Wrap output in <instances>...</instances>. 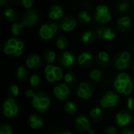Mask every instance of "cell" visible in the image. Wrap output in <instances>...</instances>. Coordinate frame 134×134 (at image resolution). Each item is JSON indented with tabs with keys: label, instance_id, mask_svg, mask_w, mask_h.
Masks as SVG:
<instances>
[{
	"label": "cell",
	"instance_id": "11",
	"mask_svg": "<svg viewBox=\"0 0 134 134\" xmlns=\"http://www.w3.org/2000/svg\"><path fill=\"white\" fill-rule=\"evenodd\" d=\"M39 21V14L34 9H28L22 17V23L27 28H34Z\"/></svg>",
	"mask_w": 134,
	"mask_h": 134
},
{
	"label": "cell",
	"instance_id": "42",
	"mask_svg": "<svg viewBox=\"0 0 134 134\" xmlns=\"http://www.w3.org/2000/svg\"><path fill=\"white\" fill-rule=\"evenodd\" d=\"M35 92L32 89H27L25 92V96L27 97H29V98H33L34 96H35Z\"/></svg>",
	"mask_w": 134,
	"mask_h": 134
},
{
	"label": "cell",
	"instance_id": "36",
	"mask_svg": "<svg viewBox=\"0 0 134 134\" xmlns=\"http://www.w3.org/2000/svg\"><path fill=\"white\" fill-rule=\"evenodd\" d=\"M29 82H30V85L34 88H37L39 87L40 84H41V79H40V77L37 74H34L32 75L31 77H30V80H29Z\"/></svg>",
	"mask_w": 134,
	"mask_h": 134
},
{
	"label": "cell",
	"instance_id": "19",
	"mask_svg": "<svg viewBox=\"0 0 134 134\" xmlns=\"http://www.w3.org/2000/svg\"><path fill=\"white\" fill-rule=\"evenodd\" d=\"M28 123L31 129L33 130H39L44 126V121L40 115L38 114H31L28 117Z\"/></svg>",
	"mask_w": 134,
	"mask_h": 134
},
{
	"label": "cell",
	"instance_id": "48",
	"mask_svg": "<svg viewBox=\"0 0 134 134\" xmlns=\"http://www.w3.org/2000/svg\"><path fill=\"white\" fill-rule=\"evenodd\" d=\"M133 71H134V63H133Z\"/></svg>",
	"mask_w": 134,
	"mask_h": 134
},
{
	"label": "cell",
	"instance_id": "47",
	"mask_svg": "<svg viewBox=\"0 0 134 134\" xmlns=\"http://www.w3.org/2000/svg\"><path fill=\"white\" fill-rule=\"evenodd\" d=\"M133 51H134V44L133 45Z\"/></svg>",
	"mask_w": 134,
	"mask_h": 134
},
{
	"label": "cell",
	"instance_id": "13",
	"mask_svg": "<svg viewBox=\"0 0 134 134\" xmlns=\"http://www.w3.org/2000/svg\"><path fill=\"white\" fill-rule=\"evenodd\" d=\"M133 121V115L130 111L122 110L117 113L115 116V122L118 126L125 127L129 126Z\"/></svg>",
	"mask_w": 134,
	"mask_h": 134
},
{
	"label": "cell",
	"instance_id": "34",
	"mask_svg": "<svg viewBox=\"0 0 134 134\" xmlns=\"http://www.w3.org/2000/svg\"><path fill=\"white\" fill-rule=\"evenodd\" d=\"M64 81L68 84V85H73L77 81V77L75 72L73 71H70L68 72L65 75H64Z\"/></svg>",
	"mask_w": 134,
	"mask_h": 134
},
{
	"label": "cell",
	"instance_id": "45",
	"mask_svg": "<svg viewBox=\"0 0 134 134\" xmlns=\"http://www.w3.org/2000/svg\"><path fill=\"white\" fill-rule=\"evenodd\" d=\"M88 134H97V132L94 129H90L89 131H88Z\"/></svg>",
	"mask_w": 134,
	"mask_h": 134
},
{
	"label": "cell",
	"instance_id": "9",
	"mask_svg": "<svg viewBox=\"0 0 134 134\" xmlns=\"http://www.w3.org/2000/svg\"><path fill=\"white\" fill-rule=\"evenodd\" d=\"M58 26L54 22H46L39 28V36L44 40H50L58 33Z\"/></svg>",
	"mask_w": 134,
	"mask_h": 134
},
{
	"label": "cell",
	"instance_id": "24",
	"mask_svg": "<svg viewBox=\"0 0 134 134\" xmlns=\"http://www.w3.org/2000/svg\"><path fill=\"white\" fill-rule=\"evenodd\" d=\"M96 36H97V32H95L94 31H86L82 36V41L83 43L85 44H91L93 43L95 39H96Z\"/></svg>",
	"mask_w": 134,
	"mask_h": 134
},
{
	"label": "cell",
	"instance_id": "21",
	"mask_svg": "<svg viewBox=\"0 0 134 134\" xmlns=\"http://www.w3.org/2000/svg\"><path fill=\"white\" fill-rule=\"evenodd\" d=\"M93 56L91 53L89 52H83L82 53L78 58V63L82 68L89 67L91 63L93 62Z\"/></svg>",
	"mask_w": 134,
	"mask_h": 134
},
{
	"label": "cell",
	"instance_id": "22",
	"mask_svg": "<svg viewBox=\"0 0 134 134\" xmlns=\"http://www.w3.org/2000/svg\"><path fill=\"white\" fill-rule=\"evenodd\" d=\"M132 26L131 18L128 16H123L120 17L117 21V28L120 32H126Z\"/></svg>",
	"mask_w": 134,
	"mask_h": 134
},
{
	"label": "cell",
	"instance_id": "1",
	"mask_svg": "<svg viewBox=\"0 0 134 134\" xmlns=\"http://www.w3.org/2000/svg\"><path fill=\"white\" fill-rule=\"evenodd\" d=\"M113 85L117 93L124 96L130 95L133 88L131 77L125 72H121L115 77Z\"/></svg>",
	"mask_w": 134,
	"mask_h": 134
},
{
	"label": "cell",
	"instance_id": "35",
	"mask_svg": "<svg viewBox=\"0 0 134 134\" xmlns=\"http://www.w3.org/2000/svg\"><path fill=\"white\" fill-rule=\"evenodd\" d=\"M25 26L24 25V24L21 22V23H17V22H15L14 24H12L11 26V32L12 34H13L14 36H19L23 28H24Z\"/></svg>",
	"mask_w": 134,
	"mask_h": 134
},
{
	"label": "cell",
	"instance_id": "2",
	"mask_svg": "<svg viewBox=\"0 0 134 134\" xmlns=\"http://www.w3.org/2000/svg\"><path fill=\"white\" fill-rule=\"evenodd\" d=\"M24 48V43L16 38L9 39L3 46L5 54L11 57H19L22 54Z\"/></svg>",
	"mask_w": 134,
	"mask_h": 134
},
{
	"label": "cell",
	"instance_id": "14",
	"mask_svg": "<svg viewBox=\"0 0 134 134\" xmlns=\"http://www.w3.org/2000/svg\"><path fill=\"white\" fill-rule=\"evenodd\" d=\"M75 126L80 133H88V131L91 129L90 119L85 115L77 116L75 121Z\"/></svg>",
	"mask_w": 134,
	"mask_h": 134
},
{
	"label": "cell",
	"instance_id": "7",
	"mask_svg": "<svg viewBox=\"0 0 134 134\" xmlns=\"http://www.w3.org/2000/svg\"><path fill=\"white\" fill-rule=\"evenodd\" d=\"M2 111L6 118H14L20 112V107L14 98L9 97L4 101L2 105Z\"/></svg>",
	"mask_w": 134,
	"mask_h": 134
},
{
	"label": "cell",
	"instance_id": "39",
	"mask_svg": "<svg viewBox=\"0 0 134 134\" xmlns=\"http://www.w3.org/2000/svg\"><path fill=\"white\" fill-rule=\"evenodd\" d=\"M21 4L24 9H30L34 4V0H21Z\"/></svg>",
	"mask_w": 134,
	"mask_h": 134
},
{
	"label": "cell",
	"instance_id": "50",
	"mask_svg": "<svg viewBox=\"0 0 134 134\" xmlns=\"http://www.w3.org/2000/svg\"><path fill=\"white\" fill-rule=\"evenodd\" d=\"M133 18H134V13H133Z\"/></svg>",
	"mask_w": 134,
	"mask_h": 134
},
{
	"label": "cell",
	"instance_id": "37",
	"mask_svg": "<svg viewBox=\"0 0 134 134\" xmlns=\"http://www.w3.org/2000/svg\"><path fill=\"white\" fill-rule=\"evenodd\" d=\"M0 134H13L12 126L8 124H2L0 126Z\"/></svg>",
	"mask_w": 134,
	"mask_h": 134
},
{
	"label": "cell",
	"instance_id": "38",
	"mask_svg": "<svg viewBox=\"0 0 134 134\" xmlns=\"http://www.w3.org/2000/svg\"><path fill=\"white\" fill-rule=\"evenodd\" d=\"M19 92H20L19 88H18L16 85H11V86L9 87V90H8V93H9V96H10L11 98H15V97H16V96L19 95Z\"/></svg>",
	"mask_w": 134,
	"mask_h": 134
},
{
	"label": "cell",
	"instance_id": "3",
	"mask_svg": "<svg viewBox=\"0 0 134 134\" xmlns=\"http://www.w3.org/2000/svg\"><path fill=\"white\" fill-rule=\"evenodd\" d=\"M51 105V99L49 96L43 92H35L32 98V106L39 113L46 112Z\"/></svg>",
	"mask_w": 134,
	"mask_h": 134
},
{
	"label": "cell",
	"instance_id": "43",
	"mask_svg": "<svg viewBox=\"0 0 134 134\" xmlns=\"http://www.w3.org/2000/svg\"><path fill=\"white\" fill-rule=\"evenodd\" d=\"M120 134H134V130L126 128V129H124Z\"/></svg>",
	"mask_w": 134,
	"mask_h": 134
},
{
	"label": "cell",
	"instance_id": "10",
	"mask_svg": "<svg viewBox=\"0 0 134 134\" xmlns=\"http://www.w3.org/2000/svg\"><path fill=\"white\" fill-rule=\"evenodd\" d=\"M53 94L55 97L62 102L68 101V100L70 97L71 94V90L69 86L67 84L64 83H60L57 85L54 88H53Z\"/></svg>",
	"mask_w": 134,
	"mask_h": 134
},
{
	"label": "cell",
	"instance_id": "8",
	"mask_svg": "<svg viewBox=\"0 0 134 134\" xmlns=\"http://www.w3.org/2000/svg\"><path fill=\"white\" fill-rule=\"evenodd\" d=\"M45 75L47 81L55 83L63 79V70L60 67L54 65H47L45 68Z\"/></svg>",
	"mask_w": 134,
	"mask_h": 134
},
{
	"label": "cell",
	"instance_id": "40",
	"mask_svg": "<svg viewBox=\"0 0 134 134\" xmlns=\"http://www.w3.org/2000/svg\"><path fill=\"white\" fill-rule=\"evenodd\" d=\"M104 134H118V130L113 126H109L105 128Z\"/></svg>",
	"mask_w": 134,
	"mask_h": 134
},
{
	"label": "cell",
	"instance_id": "12",
	"mask_svg": "<svg viewBox=\"0 0 134 134\" xmlns=\"http://www.w3.org/2000/svg\"><path fill=\"white\" fill-rule=\"evenodd\" d=\"M94 92V88L93 87L87 83V82H82L79 85L77 88V96L82 99V100H90Z\"/></svg>",
	"mask_w": 134,
	"mask_h": 134
},
{
	"label": "cell",
	"instance_id": "29",
	"mask_svg": "<svg viewBox=\"0 0 134 134\" xmlns=\"http://www.w3.org/2000/svg\"><path fill=\"white\" fill-rule=\"evenodd\" d=\"M131 9L130 3L126 0H121L117 6V10L120 13H126Z\"/></svg>",
	"mask_w": 134,
	"mask_h": 134
},
{
	"label": "cell",
	"instance_id": "20",
	"mask_svg": "<svg viewBox=\"0 0 134 134\" xmlns=\"http://www.w3.org/2000/svg\"><path fill=\"white\" fill-rule=\"evenodd\" d=\"M64 16V9L61 6L55 4L50 6L49 10V17L52 20L61 19Z\"/></svg>",
	"mask_w": 134,
	"mask_h": 134
},
{
	"label": "cell",
	"instance_id": "23",
	"mask_svg": "<svg viewBox=\"0 0 134 134\" xmlns=\"http://www.w3.org/2000/svg\"><path fill=\"white\" fill-rule=\"evenodd\" d=\"M97 62L101 67L106 68L110 65V56L105 51H100L97 53L96 57Z\"/></svg>",
	"mask_w": 134,
	"mask_h": 134
},
{
	"label": "cell",
	"instance_id": "32",
	"mask_svg": "<svg viewBox=\"0 0 134 134\" xmlns=\"http://www.w3.org/2000/svg\"><path fill=\"white\" fill-rule=\"evenodd\" d=\"M79 21L80 23L83 24H86L91 22V17L90 15V13L86 11V10H82L79 13L78 16Z\"/></svg>",
	"mask_w": 134,
	"mask_h": 134
},
{
	"label": "cell",
	"instance_id": "25",
	"mask_svg": "<svg viewBox=\"0 0 134 134\" xmlns=\"http://www.w3.org/2000/svg\"><path fill=\"white\" fill-rule=\"evenodd\" d=\"M16 79L20 81H25L28 77V72L24 66H18L16 70Z\"/></svg>",
	"mask_w": 134,
	"mask_h": 134
},
{
	"label": "cell",
	"instance_id": "16",
	"mask_svg": "<svg viewBox=\"0 0 134 134\" xmlns=\"http://www.w3.org/2000/svg\"><path fill=\"white\" fill-rule=\"evenodd\" d=\"M59 62L60 65L65 68H72L76 64V58L75 55L70 51H65L60 54Z\"/></svg>",
	"mask_w": 134,
	"mask_h": 134
},
{
	"label": "cell",
	"instance_id": "4",
	"mask_svg": "<svg viewBox=\"0 0 134 134\" xmlns=\"http://www.w3.org/2000/svg\"><path fill=\"white\" fill-rule=\"evenodd\" d=\"M132 62L131 54L127 51H123L116 54L112 62V66L117 70H128Z\"/></svg>",
	"mask_w": 134,
	"mask_h": 134
},
{
	"label": "cell",
	"instance_id": "41",
	"mask_svg": "<svg viewBox=\"0 0 134 134\" xmlns=\"http://www.w3.org/2000/svg\"><path fill=\"white\" fill-rule=\"evenodd\" d=\"M126 107L130 111H134V97H129L126 103Z\"/></svg>",
	"mask_w": 134,
	"mask_h": 134
},
{
	"label": "cell",
	"instance_id": "31",
	"mask_svg": "<svg viewBox=\"0 0 134 134\" xmlns=\"http://www.w3.org/2000/svg\"><path fill=\"white\" fill-rule=\"evenodd\" d=\"M43 60L48 64L51 65L56 60V53L53 51H46L43 54Z\"/></svg>",
	"mask_w": 134,
	"mask_h": 134
},
{
	"label": "cell",
	"instance_id": "26",
	"mask_svg": "<svg viewBox=\"0 0 134 134\" xmlns=\"http://www.w3.org/2000/svg\"><path fill=\"white\" fill-rule=\"evenodd\" d=\"M90 78L93 82L99 83L103 78V73L100 70L95 68L90 72Z\"/></svg>",
	"mask_w": 134,
	"mask_h": 134
},
{
	"label": "cell",
	"instance_id": "6",
	"mask_svg": "<svg viewBox=\"0 0 134 134\" xmlns=\"http://www.w3.org/2000/svg\"><path fill=\"white\" fill-rule=\"evenodd\" d=\"M111 13L108 6L99 5L96 7L94 12V20L97 24H105L111 20Z\"/></svg>",
	"mask_w": 134,
	"mask_h": 134
},
{
	"label": "cell",
	"instance_id": "15",
	"mask_svg": "<svg viewBox=\"0 0 134 134\" xmlns=\"http://www.w3.org/2000/svg\"><path fill=\"white\" fill-rule=\"evenodd\" d=\"M97 36L98 39L104 40H113L116 37V33L111 28L103 26L97 31Z\"/></svg>",
	"mask_w": 134,
	"mask_h": 134
},
{
	"label": "cell",
	"instance_id": "46",
	"mask_svg": "<svg viewBox=\"0 0 134 134\" xmlns=\"http://www.w3.org/2000/svg\"><path fill=\"white\" fill-rule=\"evenodd\" d=\"M57 134H72L71 132L68 131H61V132H58Z\"/></svg>",
	"mask_w": 134,
	"mask_h": 134
},
{
	"label": "cell",
	"instance_id": "18",
	"mask_svg": "<svg viewBox=\"0 0 134 134\" xmlns=\"http://www.w3.org/2000/svg\"><path fill=\"white\" fill-rule=\"evenodd\" d=\"M42 64V58L38 54H29L26 58V66L29 69H32V70L38 69L41 67Z\"/></svg>",
	"mask_w": 134,
	"mask_h": 134
},
{
	"label": "cell",
	"instance_id": "17",
	"mask_svg": "<svg viewBox=\"0 0 134 134\" xmlns=\"http://www.w3.org/2000/svg\"><path fill=\"white\" fill-rule=\"evenodd\" d=\"M77 26V21L73 16H67L60 22L61 29L64 32H71Z\"/></svg>",
	"mask_w": 134,
	"mask_h": 134
},
{
	"label": "cell",
	"instance_id": "28",
	"mask_svg": "<svg viewBox=\"0 0 134 134\" xmlns=\"http://www.w3.org/2000/svg\"><path fill=\"white\" fill-rule=\"evenodd\" d=\"M90 118L94 122H99L103 118V111L100 107H94L90 111Z\"/></svg>",
	"mask_w": 134,
	"mask_h": 134
},
{
	"label": "cell",
	"instance_id": "33",
	"mask_svg": "<svg viewBox=\"0 0 134 134\" xmlns=\"http://www.w3.org/2000/svg\"><path fill=\"white\" fill-rule=\"evenodd\" d=\"M56 45L60 50H64L68 46V40L65 36H61L57 38V39L56 41Z\"/></svg>",
	"mask_w": 134,
	"mask_h": 134
},
{
	"label": "cell",
	"instance_id": "49",
	"mask_svg": "<svg viewBox=\"0 0 134 134\" xmlns=\"http://www.w3.org/2000/svg\"><path fill=\"white\" fill-rule=\"evenodd\" d=\"M133 4H134V0H133Z\"/></svg>",
	"mask_w": 134,
	"mask_h": 134
},
{
	"label": "cell",
	"instance_id": "44",
	"mask_svg": "<svg viewBox=\"0 0 134 134\" xmlns=\"http://www.w3.org/2000/svg\"><path fill=\"white\" fill-rule=\"evenodd\" d=\"M9 3V0H0V6L1 7H3L6 6Z\"/></svg>",
	"mask_w": 134,
	"mask_h": 134
},
{
	"label": "cell",
	"instance_id": "27",
	"mask_svg": "<svg viewBox=\"0 0 134 134\" xmlns=\"http://www.w3.org/2000/svg\"><path fill=\"white\" fill-rule=\"evenodd\" d=\"M3 15H4L5 19H6L8 21H10V22L15 21L18 19L17 13L11 8L5 9L3 12Z\"/></svg>",
	"mask_w": 134,
	"mask_h": 134
},
{
	"label": "cell",
	"instance_id": "5",
	"mask_svg": "<svg viewBox=\"0 0 134 134\" xmlns=\"http://www.w3.org/2000/svg\"><path fill=\"white\" fill-rule=\"evenodd\" d=\"M120 102V97L118 93L112 91L107 92L100 100V105L104 109H113L118 106Z\"/></svg>",
	"mask_w": 134,
	"mask_h": 134
},
{
	"label": "cell",
	"instance_id": "30",
	"mask_svg": "<svg viewBox=\"0 0 134 134\" xmlns=\"http://www.w3.org/2000/svg\"><path fill=\"white\" fill-rule=\"evenodd\" d=\"M64 111L69 115H74L77 112V106L72 101H67L64 104Z\"/></svg>",
	"mask_w": 134,
	"mask_h": 134
}]
</instances>
